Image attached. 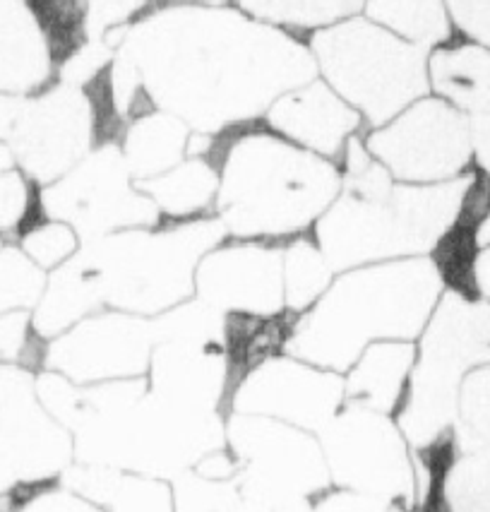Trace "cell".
I'll use <instances>...</instances> for the list:
<instances>
[{
	"label": "cell",
	"mask_w": 490,
	"mask_h": 512,
	"mask_svg": "<svg viewBox=\"0 0 490 512\" xmlns=\"http://www.w3.org/2000/svg\"><path fill=\"white\" fill-rule=\"evenodd\" d=\"M106 37L121 39L113 63L130 70L149 104L193 133L253 121L318 73L313 53L282 29L212 5L166 8Z\"/></svg>",
	"instance_id": "1"
},
{
	"label": "cell",
	"mask_w": 490,
	"mask_h": 512,
	"mask_svg": "<svg viewBox=\"0 0 490 512\" xmlns=\"http://www.w3.org/2000/svg\"><path fill=\"white\" fill-rule=\"evenodd\" d=\"M342 190L313 226L334 272L428 255L464 214L474 178L442 183L397 181L354 135L342 152Z\"/></svg>",
	"instance_id": "2"
},
{
	"label": "cell",
	"mask_w": 490,
	"mask_h": 512,
	"mask_svg": "<svg viewBox=\"0 0 490 512\" xmlns=\"http://www.w3.org/2000/svg\"><path fill=\"white\" fill-rule=\"evenodd\" d=\"M442 294L445 282L428 255L337 272L325 294L298 315L286 354L344 373L373 342H416Z\"/></svg>",
	"instance_id": "3"
},
{
	"label": "cell",
	"mask_w": 490,
	"mask_h": 512,
	"mask_svg": "<svg viewBox=\"0 0 490 512\" xmlns=\"http://www.w3.org/2000/svg\"><path fill=\"white\" fill-rule=\"evenodd\" d=\"M217 219L233 238L274 241L315 226L342 190V169L274 130H250L221 154Z\"/></svg>",
	"instance_id": "4"
},
{
	"label": "cell",
	"mask_w": 490,
	"mask_h": 512,
	"mask_svg": "<svg viewBox=\"0 0 490 512\" xmlns=\"http://www.w3.org/2000/svg\"><path fill=\"white\" fill-rule=\"evenodd\" d=\"M226 236L217 217H197L82 241L80 255L97 279L104 308L157 318L193 299L202 255Z\"/></svg>",
	"instance_id": "5"
},
{
	"label": "cell",
	"mask_w": 490,
	"mask_h": 512,
	"mask_svg": "<svg viewBox=\"0 0 490 512\" xmlns=\"http://www.w3.org/2000/svg\"><path fill=\"white\" fill-rule=\"evenodd\" d=\"M486 361H490V301L445 289L416 339L409 397L397 416L411 448L452 431L459 388L466 375Z\"/></svg>",
	"instance_id": "6"
},
{
	"label": "cell",
	"mask_w": 490,
	"mask_h": 512,
	"mask_svg": "<svg viewBox=\"0 0 490 512\" xmlns=\"http://www.w3.org/2000/svg\"><path fill=\"white\" fill-rule=\"evenodd\" d=\"M313 58L327 85L375 128L428 89L426 49L366 20L339 22L315 34Z\"/></svg>",
	"instance_id": "7"
},
{
	"label": "cell",
	"mask_w": 490,
	"mask_h": 512,
	"mask_svg": "<svg viewBox=\"0 0 490 512\" xmlns=\"http://www.w3.org/2000/svg\"><path fill=\"white\" fill-rule=\"evenodd\" d=\"M226 445L241 491L272 512H289L332 486L318 433L265 416H226Z\"/></svg>",
	"instance_id": "8"
},
{
	"label": "cell",
	"mask_w": 490,
	"mask_h": 512,
	"mask_svg": "<svg viewBox=\"0 0 490 512\" xmlns=\"http://www.w3.org/2000/svg\"><path fill=\"white\" fill-rule=\"evenodd\" d=\"M332 486L416 510V460L397 419L344 402L318 431Z\"/></svg>",
	"instance_id": "9"
},
{
	"label": "cell",
	"mask_w": 490,
	"mask_h": 512,
	"mask_svg": "<svg viewBox=\"0 0 490 512\" xmlns=\"http://www.w3.org/2000/svg\"><path fill=\"white\" fill-rule=\"evenodd\" d=\"M97 111L82 87L61 82L51 92H0V140L10 147L15 164L46 186L61 178L94 150Z\"/></svg>",
	"instance_id": "10"
},
{
	"label": "cell",
	"mask_w": 490,
	"mask_h": 512,
	"mask_svg": "<svg viewBox=\"0 0 490 512\" xmlns=\"http://www.w3.org/2000/svg\"><path fill=\"white\" fill-rule=\"evenodd\" d=\"M46 217L70 224L82 241L159 224L161 214L142 193L125 164L121 147H94L73 169L41 188Z\"/></svg>",
	"instance_id": "11"
},
{
	"label": "cell",
	"mask_w": 490,
	"mask_h": 512,
	"mask_svg": "<svg viewBox=\"0 0 490 512\" xmlns=\"http://www.w3.org/2000/svg\"><path fill=\"white\" fill-rule=\"evenodd\" d=\"M368 152L397 181L442 183L469 164L471 125L440 99H418L366 138Z\"/></svg>",
	"instance_id": "12"
},
{
	"label": "cell",
	"mask_w": 490,
	"mask_h": 512,
	"mask_svg": "<svg viewBox=\"0 0 490 512\" xmlns=\"http://www.w3.org/2000/svg\"><path fill=\"white\" fill-rule=\"evenodd\" d=\"M154 347L157 330L152 318L101 308L49 339L44 368L80 385L142 378Z\"/></svg>",
	"instance_id": "13"
},
{
	"label": "cell",
	"mask_w": 490,
	"mask_h": 512,
	"mask_svg": "<svg viewBox=\"0 0 490 512\" xmlns=\"http://www.w3.org/2000/svg\"><path fill=\"white\" fill-rule=\"evenodd\" d=\"M344 402V373L282 354L262 363L238 385L229 414L265 416L318 433Z\"/></svg>",
	"instance_id": "14"
},
{
	"label": "cell",
	"mask_w": 490,
	"mask_h": 512,
	"mask_svg": "<svg viewBox=\"0 0 490 512\" xmlns=\"http://www.w3.org/2000/svg\"><path fill=\"white\" fill-rule=\"evenodd\" d=\"M34 375L0 363V448L20 484L61 479L75 460L73 436L39 402Z\"/></svg>",
	"instance_id": "15"
},
{
	"label": "cell",
	"mask_w": 490,
	"mask_h": 512,
	"mask_svg": "<svg viewBox=\"0 0 490 512\" xmlns=\"http://www.w3.org/2000/svg\"><path fill=\"white\" fill-rule=\"evenodd\" d=\"M284 246L255 238H226L202 255L195 270V299L219 313L270 315L284 308Z\"/></svg>",
	"instance_id": "16"
},
{
	"label": "cell",
	"mask_w": 490,
	"mask_h": 512,
	"mask_svg": "<svg viewBox=\"0 0 490 512\" xmlns=\"http://www.w3.org/2000/svg\"><path fill=\"white\" fill-rule=\"evenodd\" d=\"M145 378L147 390L161 400L226 416V361L219 337L159 339Z\"/></svg>",
	"instance_id": "17"
},
{
	"label": "cell",
	"mask_w": 490,
	"mask_h": 512,
	"mask_svg": "<svg viewBox=\"0 0 490 512\" xmlns=\"http://www.w3.org/2000/svg\"><path fill=\"white\" fill-rule=\"evenodd\" d=\"M267 125L303 150L334 162L356 135L361 113L330 85L310 80L274 101L267 109Z\"/></svg>",
	"instance_id": "18"
},
{
	"label": "cell",
	"mask_w": 490,
	"mask_h": 512,
	"mask_svg": "<svg viewBox=\"0 0 490 512\" xmlns=\"http://www.w3.org/2000/svg\"><path fill=\"white\" fill-rule=\"evenodd\" d=\"M416 366L414 339L373 342L344 371L346 402L397 419L409 397Z\"/></svg>",
	"instance_id": "19"
},
{
	"label": "cell",
	"mask_w": 490,
	"mask_h": 512,
	"mask_svg": "<svg viewBox=\"0 0 490 512\" xmlns=\"http://www.w3.org/2000/svg\"><path fill=\"white\" fill-rule=\"evenodd\" d=\"M61 484L101 512H176L173 481L164 476L73 462L61 474Z\"/></svg>",
	"instance_id": "20"
},
{
	"label": "cell",
	"mask_w": 490,
	"mask_h": 512,
	"mask_svg": "<svg viewBox=\"0 0 490 512\" xmlns=\"http://www.w3.org/2000/svg\"><path fill=\"white\" fill-rule=\"evenodd\" d=\"M53 53L27 0H0V92L32 94L49 82Z\"/></svg>",
	"instance_id": "21"
},
{
	"label": "cell",
	"mask_w": 490,
	"mask_h": 512,
	"mask_svg": "<svg viewBox=\"0 0 490 512\" xmlns=\"http://www.w3.org/2000/svg\"><path fill=\"white\" fill-rule=\"evenodd\" d=\"M298 313L282 308L270 315L255 313H226L221 344H224L226 361V416L229 404L238 385L250 373L258 371L262 363L274 356H282L289 349L294 335Z\"/></svg>",
	"instance_id": "22"
},
{
	"label": "cell",
	"mask_w": 490,
	"mask_h": 512,
	"mask_svg": "<svg viewBox=\"0 0 490 512\" xmlns=\"http://www.w3.org/2000/svg\"><path fill=\"white\" fill-rule=\"evenodd\" d=\"M101 308L104 303H101L97 279L77 250L68 263L46 275L44 291L37 306L32 308V323L34 330L49 342Z\"/></svg>",
	"instance_id": "23"
},
{
	"label": "cell",
	"mask_w": 490,
	"mask_h": 512,
	"mask_svg": "<svg viewBox=\"0 0 490 512\" xmlns=\"http://www.w3.org/2000/svg\"><path fill=\"white\" fill-rule=\"evenodd\" d=\"M193 130L169 111H145L130 121L121 147L125 164L135 181L154 178L188 157Z\"/></svg>",
	"instance_id": "24"
},
{
	"label": "cell",
	"mask_w": 490,
	"mask_h": 512,
	"mask_svg": "<svg viewBox=\"0 0 490 512\" xmlns=\"http://www.w3.org/2000/svg\"><path fill=\"white\" fill-rule=\"evenodd\" d=\"M137 186L157 205L161 217L185 222L217 202L219 166L209 157H185L164 174L137 181Z\"/></svg>",
	"instance_id": "25"
},
{
	"label": "cell",
	"mask_w": 490,
	"mask_h": 512,
	"mask_svg": "<svg viewBox=\"0 0 490 512\" xmlns=\"http://www.w3.org/2000/svg\"><path fill=\"white\" fill-rule=\"evenodd\" d=\"M433 87L450 104L476 113H490V53L476 46L435 53L428 65Z\"/></svg>",
	"instance_id": "26"
},
{
	"label": "cell",
	"mask_w": 490,
	"mask_h": 512,
	"mask_svg": "<svg viewBox=\"0 0 490 512\" xmlns=\"http://www.w3.org/2000/svg\"><path fill=\"white\" fill-rule=\"evenodd\" d=\"M421 512H490V445L457 452L433 496Z\"/></svg>",
	"instance_id": "27"
},
{
	"label": "cell",
	"mask_w": 490,
	"mask_h": 512,
	"mask_svg": "<svg viewBox=\"0 0 490 512\" xmlns=\"http://www.w3.org/2000/svg\"><path fill=\"white\" fill-rule=\"evenodd\" d=\"M366 10L375 25L390 29L421 49L438 44L450 34L442 0H366Z\"/></svg>",
	"instance_id": "28"
},
{
	"label": "cell",
	"mask_w": 490,
	"mask_h": 512,
	"mask_svg": "<svg viewBox=\"0 0 490 512\" xmlns=\"http://www.w3.org/2000/svg\"><path fill=\"white\" fill-rule=\"evenodd\" d=\"M337 272L327 263L313 238H294L282 253L284 308L294 313H306L325 294Z\"/></svg>",
	"instance_id": "29"
},
{
	"label": "cell",
	"mask_w": 490,
	"mask_h": 512,
	"mask_svg": "<svg viewBox=\"0 0 490 512\" xmlns=\"http://www.w3.org/2000/svg\"><path fill=\"white\" fill-rule=\"evenodd\" d=\"M176 512H272L241 491L236 479H207L190 469L173 479Z\"/></svg>",
	"instance_id": "30"
},
{
	"label": "cell",
	"mask_w": 490,
	"mask_h": 512,
	"mask_svg": "<svg viewBox=\"0 0 490 512\" xmlns=\"http://www.w3.org/2000/svg\"><path fill=\"white\" fill-rule=\"evenodd\" d=\"M452 431L459 452L490 445V361L464 378Z\"/></svg>",
	"instance_id": "31"
},
{
	"label": "cell",
	"mask_w": 490,
	"mask_h": 512,
	"mask_svg": "<svg viewBox=\"0 0 490 512\" xmlns=\"http://www.w3.org/2000/svg\"><path fill=\"white\" fill-rule=\"evenodd\" d=\"M366 0H238V5L258 20L274 25L320 27L356 13Z\"/></svg>",
	"instance_id": "32"
},
{
	"label": "cell",
	"mask_w": 490,
	"mask_h": 512,
	"mask_svg": "<svg viewBox=\"0 0 490 512\" xmlns=\"http://www.w3.org/2000/svg\"><path fill=\"white\" fill-rule=\"evenodd\" d=\"M29 178L20 166L0 171V234L15 238L32 226L37 219L46 217L41 210V188Z\"/></svg>",
	"instance_id": "33"
},
{
	"label": "cell",
	"mask_w": 490,
	"mask_h": 512,
	"mask_svg": "<svg viewBox=\"0 0 490 512\" xmlns=\"http://www.w3.org/2000/svg\"><path fill=\"white\" fill-rule=\"evenodd\" d=\"M46 284V272L39 270L22 253L20 246L8 243L0 248V315L10 311H32Z\"/></svg>",
	"instance_id": "34"
},
{
	"label": "cell",
	"mask_w": 490,
	"mask_h": 512,
	"mask_svg": "<svg viewBox=\"0 0 490 512\" xmlns=\"http://www.w3.org/2000/svg\"><path fill=\"white\" fill-rule=\"evenodd\" d=\"M17 246L39 270L49 275L51 270H56V267L73 258L82 246V238L70 224L41 217L17 236Z\"/></svg>",
	"instance_id": "35"
},
{
	"label": "cell",
	"mask_w": 490,
	"mask_h": 512,
	"mask_svg": "<svg viewBox=\"0 0 490 512\" xmlns=\"http://www.w3.org/2000/svg\"><path fill=\"white\" fill-rule=\"evenodd\" d=\"M46 339L34 330L32 311H10L0 315V363L27 368V371H44Z\"/></svg>",
	"instance_id": "36"
},
{
	"label": "cell",
	"mask_w": 490,
	"mask_h": 512,
	"mask_svg": "<svg viewBox=\"0 0 490 512\" xmlns=\"http://www.w3.org/2000/svg\"><path fill=\"white\" fill-rule=\"evenodd\" d=\"M85 10L89 39H106L113 27L123 25L137 10L145 8L147 0H77Z\"/></svg>",
	"instance_id": "37"
},
{
	"label": "cell",
	"mask_w": 490,
	"mask_h": 512,
	"mask_svg": "<svg viewBox=\"0 0 490 512\" xmlns=\"http://www.w3.org/2000/svg\"><path fill=\"white\" fill-rule=\"evenodd\" d=\"M390 510V503L378 498L363 496V493L346 491V488L330 486L325 491L306 500L298 508L289 512H387Z\"/></svg>",
	"instance_id": "38"
},
{
	"label": "cell",
	"mask_w": 490,
	"mask_h": 512,
	"mask_svg": "<svg viewBox=\"0 0 490 512\" xmlns=\"http://www.w3.org/2000/svg\"><path fill=\"white\" fill-rule=\"evenodd\" d=\"M447 5L466 34L490 46V0H447Z\"/></svg>",
	"instance_id": "39"
},
{
	"label": "cell",
	"mask_w": 490,
	"mask_h": 512,
	"mask_svg": "<svg viewBox=\"0 0 490 512\" xmlns=\"http://www.w3.org/2000/svg\"><path fill=\"white\" fill-rule=\"evenodd\" d=\"M471 125V147H474V154L481 164V169L490 176V113H481Z\"/></svg>",
	"instance_id": "40"
},
{
	"label": "cell",
	"mask_w": 490,
	"mask_h": 512,
	"mask_svg": "<svg viewBox=\"0 0 490 512\" xmlns=\"http://www.w3.org/2000/svg\"><path fill=\"white\" fill-rule=\"evenodd\" d=\"M476 241L481 243V246H490V210L486 214V219H483V222H481V226H478Z\"/></svg>",
	"instance_id": "41"
},
{
	"label": "cell",
	"mask_w": 490,
	"mask_h": 512,
	"mask_svg": "<svg viewBox=\"0 0 490 512\" xmlns=\"http://www.w3.org/2000/svg\"><path fill=\"white\" fill-rule=\"evenodd\" d=\"M10 166H15V157L13 152H10V147L0 140V171L10 169Z\"/></svg>",
	"instance_id": "42"
},
{
	"label": "cell",
	"mask_w": 490,
	"mask_h": 512,
	"mask_svg": "<svg viewBox=\"0 0 490 512\" xmlns=\"http://www.w3.org/2000/svg\"><path fill=\"white\" fill-rule=\"evenodd\" d=\"M202 3H221V0H202Z\"/></svg>",
	"instance_id": "43"
}]
</instances>
